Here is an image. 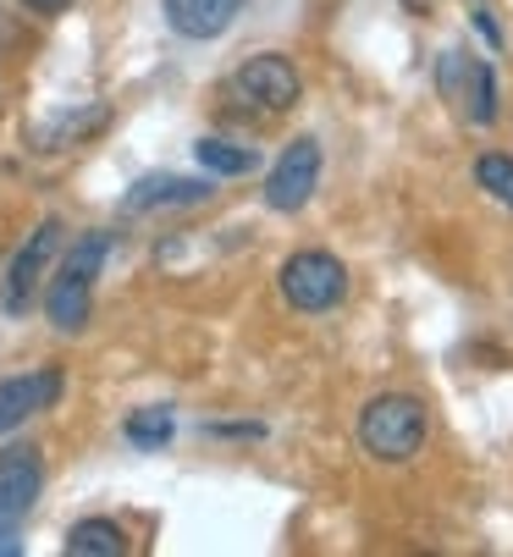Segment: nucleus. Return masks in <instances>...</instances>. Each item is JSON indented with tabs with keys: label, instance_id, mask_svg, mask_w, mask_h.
<instances>
[{
	"label": "nucleus",
	"instance_id": "nucleus-12",
	"mask_svg": "<svg viewBox=\"0 0 513 557\" xmlns=\"http://www.w3.org/2000/svg\"><path fill=\"white\" fill-rule=\"evenodd\" d=\"M66 557H127V530L111 519H77L66 530Z\"/></svg>",
	"mask_w": 513,
	"mask_h": 557
},
{
	"label": "nucleus",
	"instance_id": "nucleus-7",
	"mask_svg": "<svg viewBox=\"0 0 513 557\" xmlns=\"http://www.w3.org/2000/svg\"><path fill=\"white\" fill-rule=\"evenodd\" d=\"M61 232H66V226L50 215V221H39V226L28 232V244L12 255L7 287H0V309H7V314H28L34 293L45 287V276H50V265H56V255H61Z\"/></svg>",
	"mask_w": 513,
	"mask_h": 557
},
{
	"label": "nucleus",
	"instance_id": "nucleus-3",
	"mask_svg": "<svg viewBox=\"0 0 513 557\" xmlns=\"http://www.w3.org/2000/svg\"><path fill=\"white\" fill-rule=\"evenodd\" d=\"M45 492V453L34 442H12L0 453V557L23 552V519Z\"/></svg>",
	"mask_w": 513,
	"mask_h": 557
},
{
	"label": "nucleus",
	"instance_id": "nucleus-17",
	"mask_svg": "<svg viewBox=\"0 0 513 557\" xmlns=\"http://www.w3.org/2000/svg\"><path fill=\"white\" fill-rule=\"evenodd\" d=\"M475 28H480V39H486L491 50H502V28L491 23V12H475Z\"/></svg>",
	"mask_w": 513,
	"mask_h": 557
},
{
	"label": "nucleus",
	"instance_id": "nucleus-4",
	"mask_svg": "<svg viewBox=\"0 0 513 557\" xmlns=\"http://www.w3.org/2000/svg\"><path fill=\"white\" fill-rule=\"evenodd\" d=\"M277 287L282 298L298 309V314H326L349 298V265L326 249H298L293 260H282L277 271Z\"/></svg>",
	"mask_w": 513,
	"mask_h": 557
},
{
	"label": "nucleus",
	"instance_id": "nucleus-14",
	"mask_svg": "<svg viewBox=\"0 0 513 557\" xmlns=\"http://www.w3.org/2000/svg\"><path fill=\"white\" fill-rule=\"evenodd\" d=\"M122 436L138 447V453H160L171 436H178V414H171L166 404H149V409H133L127 414V425H122Z\"/></svg>",
	"mask_w": 513,
	"mask_h": 557
},
{
	"label": "nucleus",
	"instance_id": "nucleus-18",
	"mask_svg": "<svg viewBox=\"0 0 513 557\" xmlns=\"http://www.w3.org/2000/svg\"><path fill=\"white\" fill-rule=\"evenodd\" d=\"M23 7H28V12H39V17H56V12H66V7H72V0H23Z\"/></svg>",
	"mask_w": 513,
	"mask_h": 557
},
{
	"label": "nucleus",
	"instance_id": "nucleus-8",
	"mask_svg": "<svg viewBox=\"0 0 513 557\" xmlns=\"http://www.w3.org/2000/svg\"><path fill=\"white\" fill-rule=\"evenodd\" d=\"M320 188V144L315 138H293L282 154H277V166L266 177V205L277 215H298Z\"/></svg>",
	"mask_w": 513,
	"mask_h": 557
},
{
	"label": "nucleus",
	"instance_id": "nucleus-2",
	"mask_svg": "<svg viewBox=\"0 0 513 557\" xmlns=\"http://www.w3.org/2000/svg\"><path fill=\"white\" fill-rule=\"evenodd\" d=\"M425 436H431V414L414 392H381L359 409V447L376 463H408Z\"/></svg>",
	"mask_w": 513,
	"mask_h": 557
},
{
	"label": "nucleus",
	"instance_id": "nucleus-6",
	"mask_svg": "<svg viewBox=\"0 0 513 557\" xmlns=\"http://www.w3.org/2000/svg\"><path fill=\"white\" fill-rule=\"evenodd\" d=\"M437 89H442V100H453V111L469 127L497 122V72H491V61H480L469 50H448L437 61Z\"/></svg>",
	"mask_w": 513,
	"mask_h": 557
},
{
	"label": "nucleus",
	"instance_id": "nucleus-15",
	"mask_svg": "<svg viewBox=\"0 0 513 557\" xmlns=\"http://www.w3.org/2000/svg\"><path fill=\"white\" fill-rule=\"evenodd\" d=\"M106 106H83V111H66V116H56L45 133H39V149H66V144H77V138H89V133H100L106 127Z\"/></svg>",
	"mask_w": 513,
	"mask_h": 557
},
{
	"label": "nucleus",
	"instance_id": "nucleus-19",
	"mask_svg": "<svg viewBox=\"0 0 513 557\" xmlns=\"http://www.w3.org/2000/svg\"><path fill=\"white\" fill-rule=\"evenodd\" d=\"M210 436H266L260 425H210Z\"/></svg>",
	"mask_w": 513,
	"mask_h": 557
},
{
	"label": "nucleus",
	"instance_id": "nucleus-16",
	"mask_svg": "<svg viewBox=\"0 0 513 557\" xmlns=\"http://www.w3.org/2000/svg\"><path fill=\"white\" fill-rule=\"evenodd\" d=\"M475 183H480L497 205L513 210V161H508V154H480V161H475Z\"/></svg>",
	"mask_w": 513,
	"mask_h": 557
},
{
	"label": "nucleus",
	"instance_id": "nucleus-13",
	"mask_svg": "<svg viewBox=\"0 0 513 557\" xmlns=\"http://www.w3.org/2000/svg\"><path fill=\"white\" fill-rule=\"evenodd\" d=\"M194 161L210 172V177H243L260 166V154H254V144H232V138H199L194 144Z\"/></svg>",
	"mask_w": 513,
	"mask_h": 557
},
{
	"label": "nucleus",
	"instance_id": "nucleus-9",
	"mask_svg": "<svg viewBox=\"0 0 513 557\" xmlns=\"http://www.w3.org/2000/svg\"><path fill=\"white\" fill-rule=\"evenodd\" d=\"M61 392H66V375H61L56 364L0 381V436H12V431H17V425H28L34 414L56 409V404H61Z\"/></svg>",
	"mask_w": 513,
	"mask_h": 557
},
{
	"label": "nucleus",
	"instance_id": "nucleus-5",
	"mask_svg": "<svg viewBox=\"0 0 513 557\" xmlns=\"http://www.w3.org/2000/svg\"><path fill=\"white\" fill-rule=\"evenodd\" d=\"M227 95L243 100V106H254L260 116H282V111L298 106L304 77H298V66H293L288 55L266 50V55H248V61L227 77Z\"/></svg>",
	"mask_w": 513,
	"mask_h": 557
},
{
	"label": "nucleus",
	"instance_id": "nucleus-10",
	"mask_svg": "<svg viewBox=\"0 0 513 557\" xmlns=\"http://www.w3.org/2000/svg\"><path fill=\"white\" fill-rule=\"evenodd\" d=\"M160 12H166V28L183 39H221L237 23L243 0H160Z\"/></svg>",
	"mask_w": 513,
	"mask_h": 557
},
{
	"label": "nucleus",
	"instance_id": "nucleus-20",
	"mask_svg": "<svg viewBox=\"0 0 513 557\" xmlns=\"http://www.w3.org/2000/svg\"><path fill=\"white\" fill-rule=\"evenodd\" d=\"M408 7H425V0H408Z\"/></svg>",
	"mask_w": 513,
	"mask_h": 557
},
{
	"label": "nucleus",
	"instance_id": "nucleus-1",
	"mask_svg": "<svg viewBox=\"0 0 513 557\" xmlns=\"http://www.w3.org/2000/svg\"><path fill=\"white\" fill-rule=\"evenodd\" d=\"M111 260V232H83L77 244L61 255L50 287H45V314L61 337H77L89 326V309H95V276Z\"/></svg>",
	"mask_w": 513,
	"mask_h": 557
},
{
	"label": "nucleus",
	"instance_id": "nucleus-11",
	"mask_svg": "<svg viewBox=\"0 0 513 557\" xmlns=\"http://www.w3.org/2000/svg\"><path fill=\"white\" fill-rule=\"evenodd\" d=\"M205 199H210V183L160 172V177H138L133 194L122 199V210L127 215H144V210H183V205H205Z\"/></svg>",
	"mask_w": 513,
	"mask_h": 557
}]
</instances>
